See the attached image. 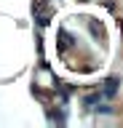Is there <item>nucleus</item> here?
Instances as JSON below:
<instances>
[{
  "label": "nucleus",
  "instance_id": "obj_1",
  "mask_svg": "<svg viewBox=\"0 0 123 128\" xmlns=\"http://www.w3.org/2000/svg\"><path fill=\"white\" fill-rule=\"evenodd\" d=\"M115 91H118V80H107V88H104V94H107V96H112Z\"/></svg>",
  "mask_w": 123,
  "mask_h": 128
},
{
  "label": "nucleus",
  "instance_id": "obj_2",
  "mask_svg": "<svg viewBox=\"0 0 123 128\" xmlns=\"http://www.w3.org/2000/svg\"><path fill=\"white\" fill-rule=\"evenodd\" d=\"M59 40H62V48H70V46H72V43H70V40H72V38H70V35H67L64 30L59 32Z\"/></svg>",
  "mask_w": 123,
  "mask_h": 128
}]
</instances>
